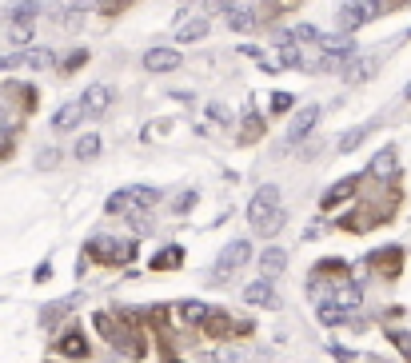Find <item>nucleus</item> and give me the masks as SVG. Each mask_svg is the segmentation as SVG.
<instances>
[{
  "mask_svg": "<svg viewBox=\"0 0 411 363\" xmlns=\"http://www.w3.org/2000/svg\"><path fill=\"white\" fill-rule=\"evenodd\" d=\"M140 244L136 239H112V236H92L88 239V256L104 268H124V263L136 260Z\"/></svg>",
  "mask_w": 411,
  "mask_h": 363,
  "instance_id": "1",
  "label": "nucleus"
},
{
  "mask_svg": "<svg viewBox=\"0 0 411 363\" xmlns=\"http://www.w3.org/2000/svg\"><path fill=\"white\" fill-rule=\"evenodd\" d=\"M384 13V0H344L339 4V13H336V25L339 32H355V28H363L367 20H375V16Z\"/></svg>",
  "mask_w": 411,
  "mask_h": 363,
  "instance_id": "2",
  "label": "nucleus"
},
{
  "mask_svg": "<svg viewBox=\"0 0 411 363\" xmlns=\"http://www.w3.org/2000/svg\"><path fill=\"white\" fill-rule=\"evenodd\" d=\"M200 331H204L208 339H228L232 331H252V324H236L224 308H212V312H208V319L200 324Z\"/></svg>",
  "mask_w": 411,
  "mask_h": 363,
  "instance_id": "3",
  "label": "nucleus"
},
{
  "mask_svg": "<svg viewBox=\"0 0 411 363\" xmlns=\"http://www.w3.org/2000/svg\"><path fill=\"white\" fill-rule=\"evenodd\" d=\"M252 260V244L248 239H232V244H228L224 251H220V260H216V284H220V279H224V272H236V268H244V263Z\"/></svg>",
  "mask_w": 411,
  "mask_h": 363,
  "instance_id": "4",
  "label": "nucleus"
},
{
  "mask_svg": "<svg viewBox=\"0 0 411 363\" xmlns=\"http://www.w3.org/2000/svg\"><path fill=\"white\" fill-rule=\"evenodd\" d=\"M248 224H252V232H256L260 239H272V236H280V232H284L287 212H284V208H268V212H248Z\"/></svg>",
  "mask_w": 411,
  "mask_h": 363,
  "instance_id": "5",
  "label": "nucleus"
},
{
  "mask_svg": "<svg viewBox=\"0 0 411 363\" xmlns=\"http://www.w3.org/2000/svg\"><path fill=\"white\" fill-rule=\"evenodd\" d=\"M320 116H324V108H320V104H304V108L292 116V124H287V136H284V140H287V144H304Z\"/></svg>",
  "mask_w": 411,
  "mask_h": 363,
  "instance_id": "6",
  "label": "nucleus"
},
{
  "mask_svg": "<svg viewBox=\"0 0 411 363\" xmlns=\"http://www.w3.org/2000/svg\"><path fill=\"white\" fill-rule=\"evenodd\" d=\"M320 52L336 56V60H355V40L348 32H320Z\"/></svg>",
  "mask_w": 411,
  "mask_h": 363,
  "instance_id": "7",
  "label": "nucleus"
},
{
  "mask_svg": "<svg viewBox=\"0 0 411 363\" xmlns=\"http://www.w3.org/2000/svg\"><path fill=\"white\" fill-rule=\"evenodd\" d=\"M244 303L248 308H280V296H275L272 279H252L248 288H244Z\"/></svg>",
  "mask_w": 411,
  "mask_h": 363,
  "instance_id": "8",
  "label": "nucleus"
},
{
  "mask_svg": "<svg viewBox=\"0 0 411 363\" xmlns=\"http://www.w3.org/2000/svg\"><path fill=\"white\" fill-rule=\"evenodd\" d=\"M112 100H116V92L108 84H92L80 96V104H84V116H104L108 108H112Z\"/></svg>",
  "mask_w": 411,
  "mask_h": 363,
  "instance_id": "9",
  "label": "nucleus"
},
{
  "mask_svg": "<svg viewBox=\"0 0 411 363\" xmlns=\"http://www.w3.org/2000/svg\"><path fill=\"white\" fill-rule=\"evenodd\" d=\"M399 263H403V251H399V248H379V251L367 256V268H375V272L387 276V279L399 276Z\"/></svg>",
  "mask_w": 411,
  "mask_h": 363,
  "instance_id": "10",
  "label": "nucleus"
},
{
  "mask_svg": "<svg viewBox=\"0 0 411 363\" xmlns=\"http://www.w3.org/2000/svg\"><path fill=\"white\" fill-rule=\"evenodd\" d=\"M56 351H60L64 359H88V355H92V348H88V339L80 336L76 327L60 331V339H56Z\"/></svg>",
  "mask_w": 411,
  "mask_h": 363,
  "instance_id": "11",
  "label": "nucleus"
},
{
  "mask_svg": "<svg viewBox=\"0 0 411 363\" xmlns=\"http://www.w3.org/2000/svg\"><path fill=\"white\" fill-rule=\"evenodd\" d=\"M180 64H184V56L176 48H148L144 52V68L148 72H176Z\"/></svg>",
  "mask_w": 411,
  "mask_h": 363,
  "instance_id": "12",
  "label": "nucleus"
},
{
  "mask_svg": "<svg viewBox=\"0 0 411 363\" xmlns=\"http://www.w3.org/2000/svg\"><path fill=\"white\" fill-rule=\"evenodd\" d=\"M355 188H360V176H344L339 184H332V188L324 192V200H320V208H324V212H332L336 204L351 200V196H355Z\"/></svg>",
  "mask_w": 411,
  "mask_h": 363,
  "instance_id": "13",
  "label": "nucleus"
},
{
  "mask_svg": "<svg viewBox=\"0 0 411 363\" xmlns=\"http://www.w3.org/2000/svg\"><path fill=\"white\" fill-rule=\"evenodd\" d=\"M40 0H13L8 8H4V20L8 25H37V16H40Z\"/></svg>",
  "mask_w": 411,
  "mask_h": 363,
  "instance_id": "14",
  "label": "nucleus"
},
{
  "mask_svg": "<svg viewBox=\"0 0 411 363\" xmlns=\"http://www.w3.org/2000/svg\"><path fill=\"white\" fill-rule=\"evenodd\" d=\"M80 120H88V116H84V104H80V100H68V104H60V108H56L52 128H56V132H72V128H80Z\"/></svg>",
  "mask_w": 411,
  "mask_h": 363,
  "instance_id": "15",
  "label": "nucleus"
},
{
  "mask_svg": "<svg viewBox=\"0 0 411 363\" xmlns=\"http://www.w3.org/2000/svg\"><path fill=\"white\" fill-rule=\"evenodd\" d=\"M396 168H399L396 148H379L372 156V164H367V176H372V180H391V176H396Z\"/></svg>",
  "mask_w": 411,
  "mask_h": 363,
  "instance_id": "16",
  "label": "nucleus"
},
{
  "mask_svg": "<svg viewBox=\"0 0 411 363\" xmlns=\"http://www.w3.org/2000/svg\"><path fill=\"white\" fill-rule=\"evenodd\" d=\"M332 303H339V308H344V312H355V308H360L363 303V291H360V284H355V279H339V288L332 291Z\"/></svg>",
  "mask_w": 411,
  "mask_h": 363,
  "instance_id": "17",
  "label": "nucleus"
},
{
  "mask_svg": "<svg viewBox=\"0 0 411 363\" xmlns=\"http://www.w3.org/2000/svg\"><path fill=\"white\" fill-rule=\"evenodd\" d=\"M284 268H287V251L284 248H263L260 251V276L263 279H275Z\"/></svg>",
  "mask_w": 411,
  "mask_h": 363,
  "instance_id": "18",
  "label": "nucleus"
},
{
  "mask_svg": "<svg viewBox=\"0 0 411 363\" xmlns=\"http://www.w3.org/2000/svg\"><path fill=\"white\" fill-rule=\"evenodd\" d=\"M128 204H132V212H152V208L160 204V192L148 188V184H136V188H128Z\"/></svg>",
  "mask_w": 411,
  "mask_h": 363,
  "instance_id": "19",
  "label": "nucleus"
},
{
  "mask_svg": "<svg viewBox=\"0 0 411 363\" xmlns=\"http://www.w3.org/2000/svg\"><path fill=\"white\" fill-rule=\"evenodd\" d=\"M375 68H379V60L375 56H363V60H351L348 64V84H363V80H372Z\"/></svg>",
  "mask_w": 411,
  "mask_h": 363,
  "instance_id": "20",
  "label": "nucleus"
},
{
  "mask_svg": "<svg viewBox=\"0 0 411 363\" xmlns=\"http://www.w3.org/2000/svg\"><path fill=\"white\" fill-rule=\"evenodd\" d=\"M180 263H184V251L172 244V248H160L156 256H152V272H172V268H180Z\"/></svg>",
  "mask_w": 411,
  "mask_h": 363,
  "instance_id": "21",
  "label": "nucleus"
},
{
  "mask_svg": "<svg viewBox=\"0 0 411 363\" xmlns=\"http://www.w3.org/2000/svg\"><path fill=\"white\" fill-rule=\"evenodd\" d=\"M315 315H320V324H327V327H336V324H351V315L344 312L339 303H332V300H320Z\"/></svg>",
  "mask_w": 411,
  "mask_h": 363,
  "instance_id": "22",
  "label": "nucleus"
},
{
  "mask_svg": "<svg viewBox=\"0 0 411 363\" xmlns=\"http://www.w3.org/2000/svg\"><path fill=\"white\" fill-rule=\"evenodd\" d=\"M228 28H232V32H256V28H260V13L236 8V13H228Z\"/></svg>",
  "mask_w": 411,
  "mask_h": 363,
  "instance_id": "23",
  "label": "nucleus"
},
{
  "mask_svg": "<svg viewBox=\"0 0 411 363\" xmlns=\"http://www.w3.org/2000/svg\"><path fill=\"white\" fill-rule=\"evenodd\" d=\"M372 128L375 124H360V128H351V132H344V136H339V144H336V152H344V156H348V152H355L363 140L372 136Z\"/></svg>",
  "mask_w": 411,
  "mask_h": 363,
  "instance_id": "24",
  "label": "nucleus"
},
{
  "mask_svg": "<svg viewBox=\"0 0 411 363\" xmlns=\"http://www.w3.org/2000/svg\"><path fill=\"white\" fill-rule=\"evenodd\" d=\"M268 208H280V188H275V184H263V188L252 196L248 212H268Z\"/></svg>",
  "mask_w": 411,
  "mask_h": 363,
  "instance_id": "25",
  "label": "nucleus"
},
{
  "mask_svg": "<svg viewBox=\"0 0 411 363\" xmlns=\"http://www.w3.org/2000/svg\"><path fill=\"white\" fill-rule=\"evenodd\" d=\"M100 148H104V144H100V136H96V132H88V136H80L72 144V156H76V160H96Z\"/></svg>",
  "mask_w": 411,
  "mask_h": 363,
  "instance_id": "26",
  "label": "nucleus"
},
{
  "mask_svg": "<svg viewBox=\"0 0 411 363\" xmlns=\"http://www.w3.org/2000/svg\"><path fill=\"white\" fill-rule=\"evenodd\" d=\"M208 312H212V308H208V303H200V300H184L180 303V319H184V324H204V319H208Z\"/></svg>",
  "mask_w": 411,
  "mask_h": 363,
  "instance_id": "27",
  "label": "nucleus"
},
{
  "mask_svg": "<svg viewBox=\"0 0 411 363\" xmlns=\"http://www.w3.org/2000/svg\"><path fill=\"white\" fill-rule=\"evenodd\" d=\"M204 37H208V20H188V25H180V32H176V40H184V44L204 40Z\"/></svg>",
  "mask_w": 411,
  "mask_h": 363,
  "instance_id": "28",
  "label": "nucleus"
},
{
  "mask_svg": "<svg viewBox=\"0 0 411 363\" xmlns=\"http://www.w3.org/2000/svg\"><path fill=\"white\" fill-rule=\"evenodd\" d=\"M72 303H76V300H56V303H48V308L40 312V324H44V327H52L56 319H60V315H68V312H72Z\"/></svg>",
  "mask_w": 411,
  "mask_h": 363,
  "instance_id": "29",
  "label": "nucleus"
},
{
  "mask_svg": "<svg viewBox=\"0 0 411 363\" xmlns=\"http://www.w3.org/2000/svg\"><path fill=\"white\" fill-rule=\"evenodd\" d=\"M104 212H108V216H128V212H132V204H128V188L112 192V196L104 200Z\"/></svg>",
  "mask_w": 411,
  "mask_h": 363,
  "instance_id": "30",
  "label": "nucleus"
},
{
  "mask_svg": "<svg viewBox=\"0 0 411 363\" xmlns=\"http://www.w3.org/2000/svg\"><path fill=\"white\" fill-rule=\"evenodd\" d=\"M25 64L40 72V68H52V64H56V56H52V48H28L25 52Z\"/></svg>",
  "mask_w": 411,
  "mask_h": 363,
  "instance_id": "31",
  "label": "nucleus"
},
{
  "mask_svg": "<svg viewBox=\"0 0 411 363\" xmlns=\"http://www.w3.org/2000/svg\"><path fill=\"white\" fill-rule=\"evenodd\" d=\"M84 64H88V52H84V48H76L72 56H60V60H56V68H60V72H80Z\"/></svg>",
  "mask_w": 411,
  "mask_h": 363,
  "instance_id": "32",
  "label": "nucleus"
},
{
  "mask_svg": "<svg viewBox=\"0 0 411 363\" xmlns=\"http://www.w3.org/2000/svg\"><path fill=\"white\" fill-rule=\"evenodd\" d=\"M292 40H296V44H320V28L315 25H296L292 28Z\"/></svg>",
  "mask_w": 411,
  "mask_h": 363,
  "instance_id": "33",
  "label": "nucleus"
},
{
  "mask_svg": "<svg viewBox=\"0 0 411 363\" xmlns=\"http://www.w3.org/2000/svg\"><path fill=\"white\" fill-rule=\"evenodd\" d=\"M256 136H263V120L248 112V120H244V132H240V144H252Z\"/></svg>",
  "mask_w": 411,
  "mask_h": 363,
  "instance_id": "34",
  "label": "nucleus"
},
{
  "mask_svg": "<svg viewBox=\"0 0 411 363\" xmlns=\"http://www.w3.org/2000/svg\"><path fill=\"white\" fill-rule=\"evenodd\" d=\"M192 208H196V188H184V192H180V196L172 200V212H176V216H188Z\"/></svg>",
  "mask_w": 411,
  "mask_h": 363,
  "instance_id": "35",
  "label": "nucleus"
},
{
  "mask_svg": "<svg viewBox=\"0 0 411 363\" xmlns=\"http://www.w3.org/2000/svg\"><path fill=\"white\" fill-rule=\"evenodd\" d=\"M60 156H64L60 148H40L37 152V168H40V172H52V168L60 164Z\"/></svg>",
  "mask_w": 411,
  "mask_h": 363,
  "instance_id": "36",
  "label": "nucleus"
},
{
  "mask_svg": "<svg viewBox=\"0 0 411 363\" xmlns=\"http://www.w3.org/2000/svg\"><path fill=\"white\" fill-rule=\"evenodd\" d=\"M32 32H37V25H8V40H13V44H20V48L32 40Z\"/></svg>",
  "mask_w": 411,
  "mask_h": 363,
  "instance_id": "37",
  "label": "nucleus"
},
{
  "mask_svg": "<svg viewBox=\"0 0 411 363\" xmlns=\"http://www.w3.org/2000/svg\"><path fill=\"white\" fill-rule=\"evenodd\" d=\"M387 339H391V343H396V348L403 351V359L411 363V331H391Z\"/></svg>",
  "mask_w": 411,
  "mask_h": 363,
  "instance_id": "38",
  "label": "nucleus"
},
{
  "mask_svg": "<svg viewBox=\"0 0 411 363\" xmlns=\"http://www.w3.org/2000/svg\"><path fill=\"white\" fill-rule=\"evenodd\" d=\"M204 8H208V13H236L240 0H204Z\"/></svg>",
  "mask_w": 411,
  "mask_h": 363,
  "instance_id": "39",
  "label": "nucleus"
},
{
  "mask_svg": "<svg viewBox=\"0 0 411 363\" xmlns=\"http://www.w3.org/2000/svg\"><path fill=\"white\" fill-rule=\"evenodd\" d=\"M128 4H132V0H100V13L104 16H120Z\"/></svg>",
  "mask_w": 411,
  "mask_h": 363,
  "instance_id": "40",
  "label": "nucleus"
},
{
  "mask_svg": "<svg viewBox=\"0 0 411 363\" xmlns=\"http://www.w3.org/2000/svg\"><path fill=\"white\" fill-rule=\"evenodd\" d=\"M25 64V52H4L0 56V72H8V68H20Z\"/></svg>",
  "mask_w": 411,
  "mask_h": 363,
  "instance_id": "41",
  "label": "nucleus"
},
{
  "mask_svg": "<svg viewBox=\"0 0 411 363\" xmlns=\"http://www.w3.org/2000/svg\"><path fill=\"white\" fill-rule=\"evenodd\" d=\"M128 224L136 227L140 236H144V232H152V220H148V216H144V212H132V216H128Z\"/></svg>",
  "mask_w": 411,
  "mask_h": 363,
  "instance_id": "42",
  "label": "nucleus"
},
{
  "mask_svg": "<svg viewBox=\"0 0 411 363\" xmlns=\"http://www.w3.org/2000/svg\"><path fill=\"white\" fill-rule=\"evenodd\" d=\"M88 8H100V0H68V13H88Z\"/></svg>",
  "mask_w": 411,
  "mask_h": 363,
  "instance_id": "43",
  "label": "nucleus"
},
{
  "mask_svg": "<svg viewBox=\"0 0 411 363\" xmlns=\"http://www.w3.org/2000/svg\"><path fill=\"white\" fill-rule=\"evenodd\" d=\"M287 108H292V96H287V92H275L272 96V112H287Z\"/></svg>",
  "mask_w": 411,
  "mask_h": 363,
  "instance_id": "44",
  "label": "nucleus"
},
{
  "mask_svg": "<svg viewBox=\"0 0 411 363\" xmlns=\"http://www.w3.org/2000/svg\"><path fill=\"white\" fill-rule=\"evenodd\" d=\"M44 279H52V268H48V263H40V268H37V284H44Z\"/></svg>",
  "mask_w": 411,
  "mask_h": 363,
  "instance_id": "45",
  "label": "nucleus"
},
{
  "mask_svg": "<svg viewBox=\"0 0 411 363\" xmlns=\"http://www.w3.org/2000/svg\"><path fill=\"white\" fill-rule=\"evenodd\" d=\"M208 112H212V120H216V124H224V120H228V116H224V108H220V104H212Z\"/></svg>",
  "mask_w": 411,
  "mask_h": 363,
  "instance_id": "46",
  "label": "nucleus"
},
{
  "mask_svg": "<svg viewBox=\"0 0 411 363\" xmlns=\"http://www.w3.org/2000/svg\"><path fill=\"white\" fill-rule=\"evenodd\" d=\"M4 120H8V112H4V108H0V132H4Z\"/></svg>",
  "mask_w": 411,
  "mask_h": 363,
  "instance_id": "47",
  "label": "nucleus"
},
{
  "mask_svg": "<svg viewBox=\"0 0 411 363\" xmlns=\"http://www.w3.org/2000/svg\"><path fill=\"white\" fill-rule=\"evenodd\" d=\"M403 96H407V100H411V84H407V88H403Z\"/></svg>",
  "mask_w": 411,
  "mask_h": 363,
  "instance_id": "48",
  "label": "nucleus"
},
{
  "mask_svg": "<svg viewBox=\"0 0 411 363\" xmlns=\"http://www.w3.org/2000/svg\"><path fill=\"white\" fill-rule=\"evenodd\" d=\"M220 363H236V359H220Z\"/></svg>",
  "mask_w": 411,
  "mask_h": 363,
  "instance_id": "49",
  "label": "nucleus"
},
{
  "mask_svg": "<svg viewBox=\"0 0 411 363\" xmlns=\"http://www.w3.org/2000/svg\"><path fill=\"white\" fill-rule=\"evenodd\" d=\"M399 4H411V0H399Z\"/></svg>",
  "mask_w": 411,
  "mask_h": 363,
  "instance_id": "50",
  "label": "nucleus"
}]
</instances>
